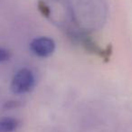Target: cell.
Masks as SVG:
<instances>
[{
	"label": "cell",
	"instance_id": "3",
	"mask_svg": "<svg viewBox=\"0 0 132 132\" xmlns=\"http://www.w3.org/2000/svg\"><path fill=\"white\" fill-rule=\"evenodd\" d=\"M19 121L14 118H6L0 122V132H14L17 129Z\"/></svg>",
	"mask_w": 132,
	"mask_h": 132
},
{
	"label": "cell",
	"instance_id": "2",
	"mask_svg": "<svg viewBox=\"0 0 132 132\" xmlns=\"http://www.w3.org/2000/svg\"><path fill=\"white\" fill-rule=\"evenodd\" d=\"M30 49L35 55L41 58L49 57L55 50V43L52 38L46 36L34 39L30 44Z\"/></svg>",
	"mask_w": 132,
	"mask_h": 132
},
{
	"label": "cell",
	"instance_id": "1",
	"mask_svg": "<svg viewBox=\"0 0 132 132\" xmlns=\"http://www.w3.org/2000/svg\"><path fill=\"white\" fill-rule=\"evenodd\" d=\"M35 84L34 73L29 69L23 68L17 71L12 78L11 90L14 93L24 94L33 90Z\"/></svg>",
	"mask_w": 132,
	"mask_h": 132
},
{
	"label": "cell",
	"instance_id": "4",
	"mask_svg": "<svg viewBox=\"0 0 132 132\" xmlns=\"http://www.w3.org/2000/svg\"><path fill=\"white\" fill-rule=\"evenodd\" d=\"M10 58V53L8 51L5 49L0 50V61L1 62H5V61H7Z\"/></svg>",
	"mask_w": 132,
	"mask_h": 132
}]
</instances>
